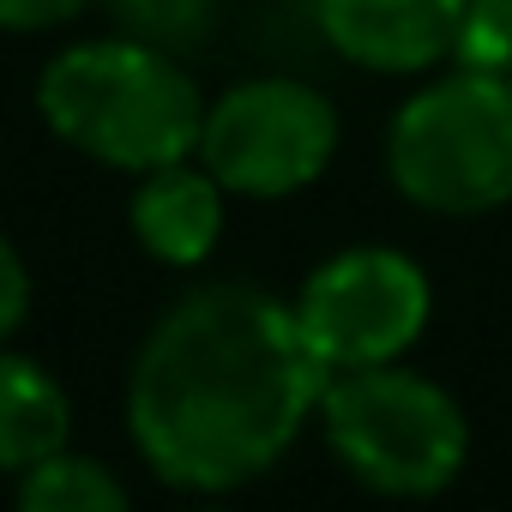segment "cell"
I'll use <instances>...</instances> for the list:
<instances>
[{"mask_svg":"<svg viewBox=\"0 0 512 512\" xmlns=\"http://www.w3.org/2000/svg\"><path fill=\"white\" fill-rule=\"evenodd\" d=\"M37 109L55 139L79 145L109 169L151 175L199 151L205 103L199 85L157 49V43H79L43 67Z\"/></svg>","mask_w":512,"mask_h":512,"instance_id":"cell-2","label":"cell"},{"mask_svg":"<svg viewBox=\"0 0 512 512\" xmlns=\"http://www.w3.org/2000/svg\"><path fill=\"white\" fill-rule=\"evenodd\" d=\"M332 368L296 308L247 284L181 296L133 356L127 428L139 458L193 494L266 476L320 410Z\"/></svg>","mask_w":512,"mask_h":512,"instance_id":"cell-1","label":"cell"},{"mask_svg":"<svg viewBox=\"0 0 512 512\" xmlns=\"http://www.w3.org/2000/svg\"><path fill=\"white\" fill-rule=\"evenodd\" d=\"M320 422L344 470L374 494H404V500L440 494L470 452V428L452 392L392 362L332 374Z\"/></svg>","mask_w":512,"mask_h":512,"instance_id":"cell-4","label":"cell"},{"mask_svg":"<svg viewBox=\"0 0 512 512\" xmlns=\"http://www.w3.org/2000/svg\"><path fill=\"white\" fill-rule=\"evenodd\" d=\"M223 181L211 169L163 163L133 193V235L163 266H199L223 235Z\"/></svg>","mask_w":512,"mask_h":512,"instance_id":"cell-8","label":"cell"},{"mask_svg":"<svg viewBox=\"0 0 512 512\" xmlns=\"http://www.w3.org/2000/svg\"><path fill=\"white\" fill-rule=\"evenodd\" d=\"M85 0H0V31H49L67 25Z\"/></svg>","mask_w":512,"mask_h":512,"instance_id":"cell-13","label":"cell"},{"mask_svg":"<svg viewBox=\"0 0 512 512\" xmlns=\"http://www.w3.org/2000/svg\"><path fill=\"white\" fill-rule=\"evenodd\" d=\"M458 67H488L512 79V0H464Z\"/></svg>","mask_w":512,"mask_h":512,"instance_id":"cell-11","label":"cell"},{"mask_svg":"<svg viewBox=\"0 0 512 512\" xmlns=\"http://www.w3.org/2000/svg\"><path fill=\"white\" fill-rule=\"evenodd\" d=\"M392 187L440 217H482L512 199V79L458 67L422 85L386 133Z\"/></svg>","mask_w":512,"mask_h":512,"instance_id":"cell-3","label":"cell"},{"mask_svg":"<svg viewBox=\"0 0 512 512\" xmlns=\"http://www.w3.org/2000/svg\"><path fill=\"white\" fill-rule=\"evenodd\" d=\"M320 37L374 73H428L458 55L464 0H314Z\"/></svg>","mask_w":512,"mask_h":512,"instance_id":"cell-7","label":"cell"},{"mask_svg":"<svg viewBox=\"0 0 512 512\" xmlns=\"http://www.w3.org/2000/svg\"><path fill=\"white\" fill-rule=\"evenodd\" d=\"M73 404L67 392L31 362V356H0V470H31L55 452H67Z\"/></svg>","mask_w":512,"mask_h":512,"instance_id":"cell-9","label":"cell"},{"mask_svg":"<svg viewBox=\"0 0 512 512\" xmlns=\"http://www.w3.org/2000/svg\"><path fill=\"white\" fill-rule=\"evenodd\" d=\"M25 308H31V272H25V260H19V247L0 235V344L19 332Z\"/></svg>","mask_w":512,"mask_h":512,"instance_id":"cell-12","label":"cell"},{"mask_svg":"<svg viewBox=\"0 0 512 512\" xmlns=\"http://www.w3.org/2000/svg\"><path fill=\"white\" fill-rule=\"evenodd\" d=\"M19 506L25 512H127V488L79 452H55L19 476Z\"/></svg>","mask_w":512,"mask_h":512,"instance_id":"cell-10","label":"cell"},{"mask_svg":"<svg viewBox=\"0 0 512 512\" xmlns=\"http://www.w3.org/2000/svg\"><path fill=\"white\" fill-rule=\"evenodd\" d=\"M338 151V109L302 79H247L205 109L199 157L247 199H284L326 175Z\"/></svg>","mask_w":512,"mask_h":512,"instance_id":"cell-5","label":"cell"},{"mask_svg":"<svg viewBox=\"0 0 512 512\" xmlns=\"http://www.w3.org/2000/svg\"><path fill=\"white\" fill-rule=\"evenodd\" d=\"M428 308H434V296H428L422 266L392 247L338 253L296 296V320L332 374L398 362L422 338Z\"/></svg>","mask_w":512,"mask_h":512,"instance_id":"cell-6","label":"cell"}]
</instances>
